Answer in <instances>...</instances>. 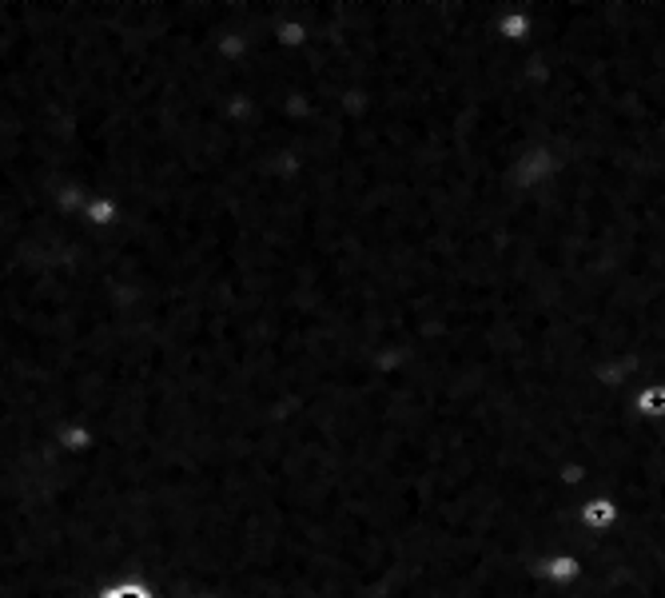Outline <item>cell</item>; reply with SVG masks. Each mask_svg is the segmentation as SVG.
Returning <instances> with one entry per match:
<instances>
[{
    "mask_svg": "<svg viewBox=\"0 0 665 598\" xmlns=\"http://www.w3.org/2000/svg\"><path fill=\"white\" fill-rule=\"evenodd\" d=\"M104 598H147L139 586H120V591H112V594H104Z\"/></svg>",
    "mask_w": 665,
    "mask_h": 598,
    "instance_id": "1",
    "label": "cell"
}]
</instances>
